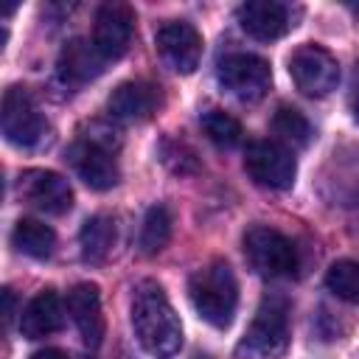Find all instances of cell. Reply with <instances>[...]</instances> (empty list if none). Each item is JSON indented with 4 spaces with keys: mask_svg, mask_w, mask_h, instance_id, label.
I'll list each match as a JSON object with an SVG mask.
<instances>
[{
    "mask_svg": "<svg viewBox=\"0 0 359 359\" xmlns=\"http://www.w3.org/2000/svg\"><path fill=\"white\" fill-rule=\"evenodd\" d=\"M132 328L146 353L171 359L182 348V325L165 292L154 280H143L132 297Z\"/></svg>",
    "mask_w": 359,
    "mask_h": 359,
    "instance_id": "1",
    "label": "cell"
},
{
    "mask_svg": "<svg viewBox=\"0 0 359 359\" xmlns=\"http://www.w3.org/2000/svg\"><path fill=\"white\" fill-rule=\"evenodd\" d=\"M188 292L196 314L205 323H210L213 328H227L233 323L238 306V283L224 261H210L208 266L194 272Z\"/></svg>",
    "mask_w": 359,
    "mask_h": 359,
    "instance_id": "2",
    "label": "cell"
},
{
    "mask_svg": "<svg viewBox=\"0 0 359 359\" xmlns=\"http://www.w3.org/2000/svg\"><path fill=\"white\" fill-rule=\"evenodd\" d=\"M289 348V303L278 294L264 297L236 353L244 359H275Z\"/></svg>",
    "mask_w": 359,
    "mask_h": 359,
    "instance_id": "3",
    "label": "cell"
},
{
    "mask_svg": "<svg viewBox=\"0 0 359 359\" xmlns=\"http://www.w3.org/2000/svg\"><path fill=\"white\" fill-rule=\"evenodd\" d=\"M244 258L264 278H283L297 269L294 244L272 227H250L244 233Z\"/></svg>",
    "mask_w": 359,
    "mask_h": 359,
    "instance_id": "4",
    "label": "cell"
},
{
    "mask_svg": "<svg viewBox=\"0 0 359 359\" xmlns=\"http://www.w3.org/2000/svg\"><path fill=\"white\" fill-rule=\"evenodd\" d=\"M289 76L294 87L309 98H325L337 90L339 65L323 45H300L289 59Z\"/></svg>",
    "mask_w": 359,
    "mask_h": 359,
    "instance_id": "5",
    "label": "cell"
},
{
    "mask_svg": "<svg viewBox=\"0 0 359 359\" xmlns=\"http://www.w3.org/2000/svg\"><path fill=\"white\" fill-rule=\"evenodd\" d=\"M222 87L238 101H261L269 93L272 70L269 62L255 53H227L216 70Z\"/></svg>",
    "mask_w": 359,
    "mask_h": 359,
    "instance_id": "6",
    "label": "cell"
},
{
    "mask_svg": "<svg viewBox=\"0 0 359 359\" xmlns=\"http://www.w3.org/2000/svg\"><path fill=\"white\" fill-rule=\"evenodd\" d=\"M244 168L252 177V182L272 188V191H286L294 182L297 163L292 149H286L278 140H255L244 151Z\"/></svg>",
    "mask_w": 359,
    "mask_h": 359,
    "instance_id": "7",
    "label": "cell"
},
{
    "mask_svg": "<svg viewBox=\"0 0 359 359\" xmlns=\"http://www.w3.org/2000/svg\"><path fill=\"white\" fill-rule=\"evenodd\" d=\"M3 135L8 143L20 146V149H31L39 146L45 137V121L31 98V93L25 87H8L3 95Z\"/></svg>",
    "mask_w": 359,
    "mask_h": 359,
    "instance_id": "8",
    "label": "cell"
},
{
    "mask_svg": "<svg viewBox=\"0 0 359 359\" xmlns=\"http://www.w3.org/2000/svg\"><path fill=\"white\" fill-rule=\"evenodd\" d=\"M67 160L79 180L93 191H109L118 182V163L107 143L98 137H81L70 146Z\"/></svg>",
    "mask_w": 359,
    "mask_h": 359,
    "instance_id": "9",
    "label": "cell"
},
{
    "mask_svg": "<svg viewBox=\"0 0 359 359\" xmlns=\"http://www.w3.org/2000/svg\"><path fill=\"white\" fill-rule=\"evenodd\" d=\"M154 45L163 56V62L177 73H194L202 59V36L199 31L185 20H168L157 28Z\"/></svg>",
    "mask_w": 359,
    "mask_h": 359,
    "instance_id": "10",
    "label": "cell"
},
{
    "mask_svg": "<svg viewBox=\"0 0 359 359\" xmlns=\"http://www.w3.org/2000/svg\"><path fill=\"white\" fill-rule=\"evenodd\" d=\"M135 34V11L126 3H104L95 14L93 25V45L104 62L121 59L129 50Z\"/></svg>",
    "mask_w": 359,
    "mask_h": 359,
    "instance_id": "11",
    "label": "cell"
},
{
    "mask_svg": "<svg viewBox=\"0 0 359 359\" xmlns=\"http://www.w3.org/2000/svg\"><path fill=\"white\" fill-rule=\"evenodd\" d=\"M17 188H20V196L28 205H34L36 210H42L48 216H62L73 208V188L56 171L31 168V171L20 174Z\"/></svg>",
    "mask_w": 359,
    "mask_h": 359,
    "instance_id": "12",
    "label": "cell"
},
{
    "mask_svg": "<svg viewBox=\"0 0 359 359\" xmlns=\"http://www.w3.org/2000/svg\"><path fill=\"white\" fill-rule=\"evenodd\" d=\"M67 314L76 323L84 345L98 348L104 339V311H101V294L95 283H76L67 292Z\"/></svg>",
    "mask_w": 359,
    "mask_h": 359,
    "instance_id": "13",
    "label": "cell"
},
{
    "mask_svg": "<svg viewBox=\"0 0 359 359\" xmlns=\"http://www.w3.org/2000/svg\"><path fill=\"white\" fill-rule=\"evenodd\" d=\"M238 25L261 42H272L289 31V8L275 0H250L238 6Z\"/></svg>",
    "mask_w": 359,
    "mask_h": 359,
    "instance_id": "14",
    "label": "cell"
},
{
    "mask_svg": "<svg viewBox=\"0 0 359 359\" xmlns=\"http://www.w3.org/2000/svg\"><path fill=\"white\" fill-rule=\"evenodd\" d=\"M101 70H104V59L95 50V45L87 39H70L59 50L56 73L67 87H81V84L93 81Z\"/></svg>",
    "mask_w": 359,
    "mask_h": 359,
    "instance_id": "15",
    "label": "cell"
},
{
    "mask_svg": "<svg viewBox=\"0 0 359 359\" xmlns=\"http://www.w3.org/2000/svg\"><path fill=\"white\" fill-rule=\"evenodd\" d=\"M157 90L146 81H123L112 90L109 101H107V109L115 121H126V123H135V121H146L154 109H157Z\"/></svg>",
    "mask_w": 359,
    "mask_h": 359,
    "instance_id": "16",
    "label": "cell"
},
{
    "mask_svg": "<svg viewBox=\"0 0 359 359\" xmlns=\"http://www.w3.org/2000/svg\"><path fill=\"white\" fill-rule=\"evenodd\" d=\"M62 328V300L53 289H42L36 292L22 314H20V331L22 337L28 339H42V337H50L53 331Z\"/></svg>",
    "mask_w": 359,
    "mask_h": 359,
    "instance_id": "17",
    "label": "cell"
},
{
    "mask_svg": "<svg viewBox=\"0 0 359 359\" xmlns=\"http://www.w3.org/2000/svg\"><path fill=\"white\" fill-rule=\"evenodd\" d=\"M79 244H81V255L84 261L90 264H98L109 255L112 244H115V222L104 213L98 216H90L84 224H81V233H79Z\"/></svg>",
    "mask_w": 359,
    "mask_h": 359,
    "instance_id": "18",
    "label": "cell"
},
{
    "mask_svg": "<svg viewBox=\"0 0 359 359\" xmlns=\"http://www.w3.org/2000/svg\"><path fill=\"white\" fill-rule=\"evenodd\" d=\"M11 244L22 252V255H31V258H48L56 247V233L36 222V219H20L11 230Z\"/></svg>",
    "mask_w": 359,
    "mask_h": 359,
    "instance_id": "19",
    "label": "cell"
},
{
    "mask_svg": "<svg viewBox=\"0 0 359 359\" xmlns=\"http://www.w3.org/2000/svg\"><path fill=\"white\" fill-rule=\"evenodd\" d=\"M171 210L165 205H151L143 216V224H140V236H137V244H140V252L143 255H157L168 238H171Z\"/></svg>",
    "mask_w": 359,
    "mask_h": 359,
    "instance_id": "20",
    "label": "cell"
},
{
    "mask_svg": "<svg viewBox=\"0 0 359 359\" xmlns=\"http://www.w3.org/2000/svg\"><path fill=\"white\" fill-rule=\"evenodd\" d=\"M272 132L278 137V143L289 146H306L311 140V126L306 121V115L294 107H278V112L272 115Z\"/></svg>",
    "mask_w": 359,
    "mask_h": 359,
    "instance_id": "21",
    "label": "cell"
},
{
    "mask_svg": "<svg viewBox=\"0 0 359 359\" xmlns=\"http://www.w3.org/2000/svg\"><path fill=\"white\" fill-rule=\"evenodd\" d=\"M202 129H205L208 140L216 143L219 149H236L244 137L241 123L233 115H227L224 109H208L202 115Z\"/></svg>",
    "mask_w": 359,
    "mask_h": 359,
    "instance_id": "22",
    "label": "cell"
},
{
    "mask_svg": "<svg viewBox=\"0 0 359 359\" xmlns=\"http://www.w3.org/2000/svg\"><path fill=\"white\" fill-rule=\"evenodd\" d=\"M325 286L345 303H359V264L356 261H334L325 272Z\"/></svg>",
    "mask_w": 359,
    "mask_h": 359,
    "instance_id": "23",
    "label": "cell"
},
{
    "mask_svg": "<svg viewBox=\"0 0 359 359\" xmlns=\"http://www.w3.org/2000/svg\"><path fill=\"white\" fill-rule=\"evenodd\" d=\"M3 300H6V306H3V314H6V323L14 317V292L11 289H3Z\"/></svg>",
    "mask_w": 359,
    "mask_h": 359,
    "instance_id": "24",
    "label": "cell"
},
{
    "mask_svg": "<svg viewBox=\"0 0 359 359\" xmlns=\"http://www.w3.org/2000/svg\"><path fill=\"white\" fill-rule=\"evenodd\" d=\"M31 359H67L62 351H56V348H45V351H36Z\"/></svg>",
    "mask_w": 359,
    "mask_h": 359,
    "instance_id": "25",
    "label": "cell"
},
{
    "mask_svg": "<svg viewBox=\"0 0 359 359\" xmlns=\"http://www.w3.org/2000/svg\"><path fill=\"white\" fill-rule=\"evenodd\" d=\"M351 112H353V121L359 123V87H356V93L351 95Z\"/></svg>",
    "mask_w": 359,
    "mask_h": 359,
    "instance_id": "26",
    "label": "cell"
}]
</instances>
